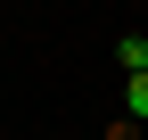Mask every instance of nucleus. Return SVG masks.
Wrapping results in <instances>:
<instances>
[{
	"label": "nucleus",
	"instance_id": "1",
	"mask_svg": "<svg viewBox=\"0 0 148 140\" xmlns=\"http://www.w3.org/2000/svg\"><path fill=\"white\" fill-rule=\"evenodd\" d=\"M115 58H123V74H148V41H140V33H123V41H115Z\"/></svg>",
	"mask_w": 148,
	"mask_h": 140
},
{
	"label": "nucleus",
	"instance_id": "2",
	"mask_svg": "<svg viewBox=\"0 0 148 140\" xmlns=\"http://www.w3.org/2000/svg\"><path fill=\"white\" fill-rule=\"evenodd\" d=\"M123 107H132L140 124H148V74H132V82H123Z\"/></svg>",
	"mask_w": 148,
	"mask_h": 140
}]
</instances>
